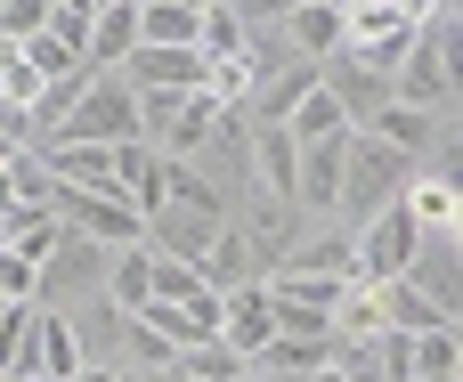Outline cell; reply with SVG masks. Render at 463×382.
Masks as SVG:
<instances>
[{
	"instance_id": "484cf974",
	"label": "cell",
	"mask_w": 463,
	"mask_h": 382,
	"mask_svg": "<svg viewBox=\"0 0 463 382\" xmlns=\"http://www.w3.org/2000/svg\"><path fill=\"white\" fill-rule=\"evenodd\" d=\"M24 65H33V73H41V81H57V73H73V65H81V57H73V49H65V41H57V33H33V41H24Z\"/></svg>"
},
{
	"instance_id": "7402d4cb",
	"label": "cell",
	"mask_w": 463,
	"mask_h": 382,
	"mask_svg": "<svg viewBox=\"0 0 463 382\" xmlns=\"http://www.w3.org/2000/svg\"><path fill=\"white\" fill-rule=\"evenodd\" d=\"M285 130H293V138H301V147H309V138H342V130H350V122H342V106H334V98H326V90H309V98H301V106H293V114H285Z\"/></svg>"
},
{
	"instance_id": "8992f818",
	"label": "cell",
	"mask_w": 463,
	"mask_h": 382,
	"mask_svg": "<svg viewBox=\"0 0 463 382\" xmlns=\"http://www.w3.org/2000/svg\"><path fill=\"white\" fill-rule=\"evenodd\" d=\"M49 220L73 228V236H98V244H138V236H146V220H138L114 187H57V196H49Z\"/></svg>"
},
{
	"instance_id": "7c38bea8",
	"label": "cell",
	"mask_w": 463,
	"mask_h": 382,
	"mask_svg": "<svg viewBox=\"0 0 463 382\" xmlns=\"http://www.w3.org/2000/svg\"><path fill=\"white\" fill-rule=\"evenodd\" d=\"M114 196L146 220V212L171 196V155H163V147H146V138H122V147H114Z\"/></svg>"
},
{
	"instance_id": "2e32d148",
	"label": "cell",
	"mask_w": 463,
	"mask_h": 382,
	"mask_svg": "<svg viewBox=\"0 0 463 382\" xmlns=\"http://www.w3.org/2000/svg\"><path fill=\"white\" fill-rule=\"evenodd\" d=\"M269 334H277V326H269V293H260V285H236V293H220V342H228L244 367L269 350Z\"/></svg>"
},
{
	"instance_id": "8fae6325",
	"label": "cell",
	"mask_w": 463,
	"mask_h": 382,
	"mask_svg": "<svg viewBox=\"0 0 463 382\" xmlns=\"http://www.w3.org/2000/svg\"><path fill=\"white\" fill-rule=\"evenodd\" d=\"M244 163H252V196H285V204H293L301 138H293L285 122H244Z\"/></svg>"
},
{
	"instance_id": "5b68a950",
	"label": "cell",
	"mask_w": 463,
	"mask_h": 382,
	"mask_svg": "<svg viewBox=\"0 0 463 382\" xmlns=\"http://www.w3.org/2000/svg\"><path fill=\"white\" fill-rule=\"evenodd\" d=\"M49 138H90V147L138 138V98H130V81H122V73H90V90L73 98V114H65Z\"/></svg>"
},
{
	"instance_id": "5bb4252c",
	"label": "cell",
	"mask_w": 463,
	"mask_h": 382,
	"mask_svg": "<svg viewBox=\"0 0 463 382\" xmlns=\"http://www.w3.org/2000/svg\"><path fill=\"white\" fill-rule=\"evenodd\" d=\"M122 81L130 90H203V49H155V41H138L122 57Z\"/></svg>"
},
{
	"instance_id": "6da1fadb",
	"label": "cell",
	"mask_w": 463,
	"mask_h": 382,
	"mask_svg": "<svg viewBox=\"0 0 463 382\" xmlns=\"http://www.w3.org/2000/svg\"><path fill=\"white\" fill-rule=\"evenodd\" d=\"M391 98L423 114H456V8H439L391 65Z\"/></svg>"
},
{
	"instance_id": "ffe728a7",
	"label": "cell",
	"mask_w": 463,
	"mask_h": 382,
	"mask_svg": "<svg viewBox=\"0 0 463 382\" xmlns=\"http://www.w3.org/2000/svg\"><path fill=\"white\" fill-rule=\"evenodd\" d=\"M41 375H49V382L81 375V342H73V326H65L57 310H41Z\"/></svg>"
},
{
	"instance_id": "277c9868",
	"label": "cell",
	"mask_w": 463,
	"mask_h": 382,
	"mask_svg": "<svg viewBox=\"0 0 463 382\" xmlns=\"http://www.w3.org/2000/svg\"><path fill=\"white\" fill-rule=\"evenodd\" d=\"M415 212H407V196L399 204H383L366 228H350V285H399L407 277V261H415Z\"/></svg>"
},
{
	"instance_id": "ac0fdd59",
	"label": "cell",
	"mask_w": 463,
	"mask_h": 382,
	"mask_svg": "<svg viewBox=\"0 0 463 382\" xmlns=\"http://www.w3.org/2000/svg\"><path fill=\"white\" fill-rule=\"evenodd\" d=\"M41 375V310L8 301L0 310V382H33Z\"/></svg>"
},
{
	"instance_id": "4dcf8cb0",
	"label": "cell",
	"mask_w": 463,
	"mask_h": 382,
	"mask_svg": "<svg viewBox=\"0 0 463 382\" xmlns=\"http://www.w3.org/2000/svg\"><path fill=\"white\" fill-rule=\"evenodd\" d=\"M0 310H8V301H0Z\"/></svg>"
},
{
	"instance_id": "9c48e42d",
	"label": "cell",
	"mask_w": 463,
	"mask_h": 382,
	"mask_svg": "<svg viewBox=\"0 0 463 382\" xmlns=\"http://www.w3.org/2000/svg\"><path fill=\"white\" fill-rule=\"evenodd\" d=\"M358 130H374L391 155H407V171L431 163V155H456V114H423V106H399V98L374 122H358Z\"/></svg>"
},
{
	"instance_id": "52a82bcc",
	"label": "cell",
	"mask_w": 463,
	"mask_h": 382,
	"mask_svg": "<svg viewBox=\"0 0 463 382\" xmlns=\"http://www.w3.org/2000/svg\"><path fill=\"white\" fill-rule=\"evenodd\" d=\"M334 8H342V49H350V57H366V65H383V73H391V65H399V49L423 33V24H407V16H399V0H334Z\"/></svg>"
},
{
	"instance_id": "4316f807",
	"label": "cell",
	"mask_w": 463,
	"mask_h": 382,
	"mask_svg": "<svg viewBox=\"0 0 463 382\" xmlns=\"http://www.w3.org/2000/svg\"><path fill=\"white\" fill-rule=\"evenodd\" d=\"M73 382H138V375H122V367H81Z\"/></svg>"
},
{
	"instance_id": "d4e9b609",
	"label": "cell",
	"mask_w": 463,
	"mask_h": 382,
	"mask_svg": "<svg viewBox=\"0 0 463 382\" xmlns=\"http://www.w3.org/2000/svg\"><path fill=\"white\" fill-rule=\"evenodd\" d=\"M33 33H49V0H0V41H33Z\"/></svg>"
},
{
	"instance_id": "30bf717a",
	"label": "cell",
	"mask_w": 463,
	"mask_h": 382,
	"mask_svg": "<svg viewBox=\"0 0 463 382\" xmlns=\"http://www.w3.org/2000/svg\"><path fill=\"white\" fill-rule=\"evenodd\" d=\"M399 285H415L423 301H439V310L456 318V301H463V236H456V228H423V236H415V261H407Z\"/></svg>"
},
{
	"instance_id": "d6986e66",
	"label": "cell",
	"mask_w": 463,
	"mask_h": 382,
	"mask_svg": "<svg viewBox=\"0 0 463 382\" xmlns=\"http://www.w3.org/2000/svg\"><path fill=\"white\" fill-rule=\"evenodd\" d=\"M195 33H203V16H195L187 0H138V41H155V49H195Z\"/></svg>"
},
{
	"instance_id": "cb8c5ba5",
	"label": "cell",
	"mask_w": 463,
	"mask_h": 382,
	"mask_svg": "<svg viewBox=\"0 0 463 382\" xmlns=\"http://www.w3.org/2000/svg\"><path fill=\"white\" fill-rule=\"evenodd\" d=\"M187 293H195V269H187V261L146 253V301H187Z\"/></svg>"
},
{
	"instance_id": "603a6c76",
	"label": "cell",
	"mask_w": 463,
	"mask_h": 382,
	"mask_svg": "<svg viewBox=\"0 0 463 382\" xmlns=\"http://www.w3.org/2000/svg\"><path fill=\"white\" fill-rule=\"evenodd\" d=\"M33 90H41V73L24 65V49H16V41H0V114H24V106H33Z\"/></svg>"
},
{
	"instance_id": "44dd1931",
	"label": "cell",
	"mask_w": 463,
	"mask_h": 382,
	"mask_svg": "<svg viewBox=\"0 0 463 382\" xmlns=\"http://www.w3.org/2000/svg\"><path fill=\"white\" fill-rule=\"evenodd\" d=\"M171 367H179L187 382H236V375H244V358H236L228 342H187V350H179Z\"/></svg>"
},
{
	"instance_id": "7a4b0ae2",
	"label": "cell",
	"mask_w": 463,
	"mask_h": 382,
	"mask_svg": "<svg viewBox=\"0 0 463 382\" xmlns=\"http://www.w3.org/2000/svg\"><path fill=\"white\" fill-rule=\"evenodd\" d=\"M407 179H415L407 155H391L374 130H350V138H342V196H334V220H342V228H366L383 204L407 196Z\"/></svg>"
},
{
	"instance_id": "e0dca14e",
	"label": "cell",
	"mask_w": 463,
	"mask_h": 382,
	"mask_svg": "<svg viewBox=\"0 0 463 382\" xmlns=\"http://www.w3.org/2000/svg\"><path fill=\"white\" fill-rule=\"evenodd\" d=\"M277 33H285V49H293V57H309V65H317V57H334V49H342V8H334V0H293V8L277 16Z\"/></svg>"
},
{
	"instance_id": "9a60e30c",
	"label": "cell",
	"mask_w": 463,
	"mask_h": 382,
	"mask_svg": "<svg viewBox=\"0 0 463 382\" xmlns=\"http://www.w3.org/2000/svg\"><path fill=\"white\" fill-rule=\"evenodd\" d=\"M195 285H203V293H236V285H260V253L244 244L236 212H228V228L203 244V261H195Z\"/></svg>"
},
{
	"instance_id": "f546056e",
	"label": "cell",
	"mask_w": 463,
	"mask_h": 382,
	"mask_svg": "<svg viewBox=\"0 0 463 382\" xmlns=\"http://www.w3.org/2000/svg\"><path fill=\"white\" fill-rule=\"evenodd\" d=\"M187 8H195V16H203V8H220V0H187Z\"/></svg>"
},
{
	"instance_id": "f1b7e54d",
	"label": "cell",
	"mask_w": 463,
	"mask_h": 382,
	"mask_svg": "<svg viewBox=\"0 0 463 382\" xmlns=\"http://www.w3.org/2000/svg\"><path fill=\"white\" fill-rule=\"evenodd\" d=\"M236 382H285V375H260V367H244V375H236Z\"/></svg>"
},
{
	"instance_id": "3957f363",
	"label": "cell",
	"mask_w": 463,
	"mask_h": 382,
	"mask_svg": "<svg viewBox=\"0 0 463 382\" xmlns=\"http://www.w3.org/2000/svg\"><path fill=\"white\" fill-rule=\"evenodd\" d=\"M122 244H98V236H73V228H57L49 236V253H41V293H33V310H81V301H98L106 293V261H114Z\"/></svg>"
},
{
	"instance_id": "4fadbf2b",
	"label": "cell",
	"mask_w": 463,
	"mask_h": 382,
	"mask_svg": "<svg viewBox=\"0 0 463 382\" xmlns=\"http://www.w3.org/2000/svg\"><path fill=\"white\" fill-rule=\"evenodd\" d=\"M130 49H138V0H98L90 41H81V65H90V73H122Z\"/></svg>"
},
{
	"instance_id": "83f0119b",
	"label": "cell",
	"mask_w": 463,
	"mask_h": 382,
	"mask_svg": "<svg viewBox=\"0 0 463 382\" xmlns=\"http://www.w3.org/2000/svg\"><path fill=\"white\" fill-rule=\"evenodd\" d=\"M138 382H187V375H179V367H155V375H138Z\"/></svg>"
},
{
	"instance_id": "ba28073f",
	"label": "cell",
	"mask_w": 463,
	"mask_h": 382,
	"mask_svg": "<svg viewBox=\"0 0 463 382\" xmlns=\"http://www.w3.org/2000/svg\"><path fill=\"white\" fill-rule=\"evenodd\" d=\"M317 90L342 106V122H350V130H358V122H374V114L391 106V73H383V65H366V57H350V49L317 57Z\"/></svg>"
}]
</instances>
